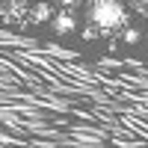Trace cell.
<instances>
[{"label":"cell","instance_id":"1","mask_svg":"<svg viewBox=\"0 0 148 148\" xmlns=\"http://www.w3.org/2000/svg\"><path fill=\"white\" fill-rule=\"evenodd\" d=\"M127 6L121 0H89L86 3V24L101 33V36H113V33H125L127 30Z\"/></svg>","mask_w":148,"mask_h":148},{"label":"cell","instance_id":"3","mask_svg":"<svg viewBox=\"0 0 148 148\" xmlns=\"http://www.w3.org/2000/svg\"><path fill=\"white\" fill-rule=\"evenodd\" d=\"M30 21H33V24H45V21H53V12H51V6L39 0V3H36V6L30 9Z\"/></svg>","mask_w":148,"mask_h":148},{"label":"cell","instance_id":"2","mask_svg":"<svg viewBox=\"0 0 148 148\" xmlns=\"http://www.w3.org/2000/svg\"><path fill=\"white\" fill-rule=\"evenodd\" d=\"M51 27H53V33H59V36H65V33H74V30H77V18L71 15V9H62L59 15H53Z\"/></svg>","mask_w":148,"mask_h":148},{"label":"cell","instance_id":"4","mask_svg":"<svg viewBox=\"0 0 148 148\" xmlns=\"http://www.w3.org/2000/svg\"><path fill=\"white\" fill-rule=\"evenodd\" d=\"M127 3L133 6V12H136V15L148 18V0H127Z\"/></svg>","mask_w":148,"mask_h":148},{"label":"cell","instance_id":"6","mask_svg":"<svg viewBox=\"0 0 148 148\" xmlns=\"http://www.w3.org/2000/svg\"><path fill=\"white\" fill-rule=\"evenodd\" d=\"M98 36H101V33H98V30L92 27V24H86V30H83V39H86V42H92V39H98Z\"/></svg>","mask_w":148,"mask_h":148},{"label":"cell","instance_id":"7","mask_svg":"<svg viewBox=\"0 0 148 148\" xmlns=\"http://www.w3.org/2000/svg\"><path fill=\"white\" fill-rule=\"evenodd\" d=\"M56 3H59V6H62V9H71V6H77V3H80V0H56Z\"/></svg>","mask_w":148,"mask_h":148},{"label":"cell","instance_id":"5","mask_svg":"<svg viewBox=\"0 0 148 148\" xmlns=\"http://www.w3.org/2000/svg\"><path fill=\"white\" fill-rule=\"evenodd\" d=\"M121 39H125L127 45H136V42L142 39V36H139V30H133V27H127L125 33H121Z\"/></svg>","mask_w":148,"mask_h":148},{"label":"cell","instance_id":"8","mask_svg":"<svg viewBox=\"0 0 148 148\" xmlns=\"http://www.w3.org/2000/svg\"><path fill=\"white\" fill-rule=\"evenodd\" d=\"M36 3H39V0H36Z\"/></svg>","mask_w":148,"mask_h":148}]
</instances>
